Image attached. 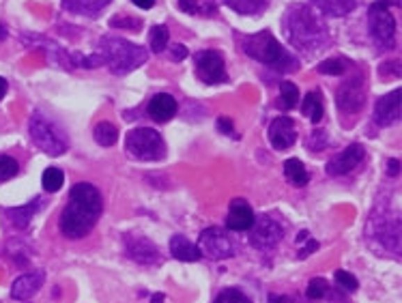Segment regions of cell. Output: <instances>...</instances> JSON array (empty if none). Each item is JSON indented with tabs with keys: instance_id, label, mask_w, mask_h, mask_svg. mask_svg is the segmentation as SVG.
I'll list each match as a JSON object with an SVG mask.
<instances>
[{
	"instance_id": "6da1fadb",
	"label": "cell",
	"mask_w": 402,
	"mask_h": 303,
	"mask_svg": "<svg viewBox=\"0 0 402 303\" xmlns=\"http://www.w3.org/2000/svg\"><path fill=\"white\" fill-rule=\"evenodd\" d=\"M104 208L99 190L93 183H76L61 215V230L69 239H82L97 224Z\"/></svg>"
},
{
	"instance_id": "7a4b0ae2",
	"label": "cell",
	"mask_w": 402,
	"mask_h": 303,
	"mask_svg": "<svg viewBox=\"0 0 402 303\" xmlns=\"http://www.w3.org/2000/svg\"><path fill=\"white\" fill-rule=\"evenodd\" d=\"M284 31L293 48L305 52H321L329 41L325 22L305 5H293L287 11Z\"/></svg>"
},
{
	"instance_id": "3957f363",
	"label": "cell",
	"mask_w": 402,
	"mask_h": 303,
	"mask_svg": "<svg viewBox=\"0 0 402 303\" xmlns=\"http://www.w3.org/2000/svg\"><path fill=\"white\" fill-rule=\"evenodd\" d=\"M99 56L116 76H125L147 63V50L121 37H104L99 41Z\"/></svg>"
},
{
	"instance_id": "277c9868",
	"label": "cell",
	"mask_w": 402,
	"mask_h": 303,
	"mask_svg": "<svg viewBox=\"0 0 402 303\" xmlns=\"http://www.w3.org/2000/svg\"><path fill=\"white\" fill-rule=\"evenodd\" d=\"M243 52L258 63L269 65L271 69H278V72H293V69L297 67L295 56H291L287 50H284L280 41L269 31H260L256 35L246 37L243 39Z\"/></svg>"
},
{
	"instance_id": "5b68a950",
	"label": "cell",
	"mask_w": 402,
	"mask_h": 303,
	"mask_svg": "<svg viewBox=\"0 0 402 303\" xmlns=\"http://www.w3.org/2000/svg\"><path fill=\"white\" fill-rule=\"evenodd\" d=\"M125 151L140 161H157L166 155V145L161 136L151 127L131 129L125 138Z\"/></svg>"
},
{
	"instance_id": "8992f818",
	"label": "cell",
	"mask_w": 402,
	"mask_h": 303,
	"mask_svg": "<svg viewBox=\"0 0 402 303\" xmlns=\"http://www.w3.org/2000/svg\"><path fill=\"white\" fill-rule=\"evenodd\" d=\"M31 136H33V142L47 155L58 157L67 151L69 142H67V136L65 131L54 125L52 121H47L43 114L35 112L33 119H31Z\"/></svg>"
},
{
	"instance_id": "52a82bcc",
	"label": "cell",
	"mask_w": 402,
	"mask_h": 303,
	"mask_svg": "<svg viewBox=\"0 0 402 303\" xmlns=\"http://www.w3.org/2000/svg\"><path fill=\"white\" fill-rule=\"evenodd\" d=\"M389 5H396V0H376L368 15L372 39L381 50H392L396 43V19L389 13Z\"/></svg>"
},
{
	"instance_id": "ba28073f",
	"label": "cell",
	"mask_w": 402,
	"mask_h": 303,
	"mask_svg": "<svg viewBox=\"0 0 402 303\" xmlns=\"http://www.w3.org/2000/svg\"><path fill=\"white\" fill-rule=\"evenodd\" d=\"M200 252H204L209 259L222 261V259H230V256L234 254V245H232L226 230H222L218 226H211V228H204L200 232Z\"/></svg>"
},
{
	"instance_id": "9c48e42d",
	"label": "cell",
	"mask_w": 402,
	"mask_h": 303,
	"mask_svg": "<svg viewBox=\"0 0 402 303\" xmlns=\"http://www.w3.org/2000/svg\"><path fill=\"white\" fill-rule=\"evenodd\" d=\"M250 230H252V235H250L252 245L256 249H263V252L273 249L282 241V237H284V228L273 218H269V215H263V218L254 220Z\"/></svg>"
},
{
	"instance_id": "30bf717a",
	"label": "cell",
	"mask_w": 402,
	"mask_h": 303,
	"mask_svg": "<svg viewBox=\"0 0 402 303\" xmlns=\"http://www.w3.org/2000/svg\"><path fill=\"white\" fill-rule=\"evenodd\" d=\"M196 74L204 84H218L226 80V65L218 50H202L196 54Z\"/></svg>"
},
{
	"instance_id": "8fae6325",
	"label": "cell",
	"mask_w": 402,
	"mask_h": 303,
	"mask_svg": "<svg viewBox=\"0 0 402 303\" xmlns=\"http://www.w3.org/2000/svg\"><path fill=\"white\" fill-rule=\"evenodd\" d=\"M125 252L138 265H155L159 263V249L149 237L142 235H125Z\"/></svg>"
},
{
	"instance_id": "7c38bea8",
	"label": "cell",
	"mask_w": 402,
	"mask_h": 303,
	"mask_svg": "<svg viewBox=\"0 0 402 303\" xmlns=\"http://www.w3.org/2000/svg\"><path fill=\"white\" fill-rule=\"evenodd\" d=\"M366 104V90H364V80L362 76H357L355 80H346L340 88H338V108L342 112L355 114L360 112Z\"/></svg>"
},
{
	"instance_id": "4fadbf2b",
	"label": "cell",
	"mask_w": 402,
	"mask_h": 303,
	"mask_svg": "<svg viewBox=\"0 0 402 303\" xmlns=\"http://www.w3.org/2000/svg\"><path fill=\"white\" fill-rule=\"evenodd\" d=\"M364 147L362 145H351L346 147L340 155H336L331 161H327V174L329 177H340L351 172L353 168H357L364 161Z\"/></svg>"
},
{
	"instance_id": "5bb4252c",
	"label": "cell",
	"mask_w": 402,
	"mask_h": 303,
	"mask_svg": "<svg viewBox=\"0 0 402 303\" xmlns=\"http://www.w3.org/2000/svg\"><path fill=\"white\" fill-rule=\"evenodd\" d=\"M297 140V131H295V123L289 116H280L269 125V142L275 151H287L295 145Z\"/></svg>"
},
{
	"instance_id": "9a60e30c",
	"label": "cell",
	"mask_w": 402,
	"mask_h": 303,
	"mask_svg": "<svg viewBox=\"0 0 402 303\" xmlns=\"http://www.w3.org/2000/svg\"><path fill=\"white\" fill-rule=\"evenodd\" d=\"M374 119L378 125L389 127L400 119V88H394L389 95L381 97L374 106Z\"/></svg>"
},
{
	"instance_id": "2e32d148",
	"label": "cell",
	"mask_w": 402,
	"mask_h": 303,
	"mask_svg": "<svg viewBox=\"0 0 402 303\" xmlns=\"http://www.w3.org/2000/svg\"><path fill=\"white\" fill-rule=\"evenodd\" d=\"M254 211L252 206L243 200V198H236L230 202L228 206V218H226V226L234 232H243V230H250L252 224H254Z\"/></svg>"
},
{
	"instance_id": "e0dca14e",
	"label": "cell",
	"mask_w": 402,
	"mask_h": 303,
	"mask_svg": "<svg viewBox=\"0 0 402 303\" xmlns=\"http://www.w3.org/2000/svg\"><path fill=\"white\" fill-rule=\"evenodd\" d=\"M45 279V273L43 271H33V273H24L19 275L13 286H11V297L17 299V301H24V299H31L43 284Z\"/></svg>"
},
{
	"instance_id": "ac0fdd59",
	"label": "cell",
	"mask_w": 402,
	"mask_h": 303,
	"mask_svg": "<svg viewBox=\"0 0 402 303\" xmlns=\"http://www.w3.org/2000/svg\"><path fill=\"white\" fill-rule=\"evenodd\" d=\"M149 114H151V119L157 121V123H168L172 116L177 114L175 97L168 95V92H159V95H155L149 101Z\"/></svg>"
},
{
	"instance_id": "d6986e66",
	"label": "cell",
	"mask_w": 402,
	"mask_h": 303,
	"mask_svg": "<svg viewBox=\"0 0 402 303\" xmlns=\"http://www.w3.org/2000/svg\"><path fill=\"white\" fill-rule=\"evenodd\" d=\"M170 254L177 261H183V263H198L202 259L200 247L189 239H185L183 235H175L170 239Z\"/></svg>"
},
{
	"instance_id": "ffe728a7",
	"label": "cell",
	"mask_w": 402,
	"mask_h": 303,
	"mask_svg": "<svg viewBox=\"0 0 402 303\" xmlns=\"http://www.w3.org/2000/svg\"><path fill=\"white\" fill-rule=\"evenodd\" d=\"M312 3L316 5L319 11L334 17H342L357 7V0H312Z\"/></svg>"
},
{
	"instance_id": "44dd1931",
	"label": "cell",
	"mask_w": 402,
	"mask_h": 303,
	"mask_svg": "<svg viewBox=\"0 0 402 303\" xmlns=\"http://www.w3.org/2000/svg\"><path fill=\"white\" fill-rule=\"evenodd\" d=\"M39 208V200H33L31 204H24V206H15V208H7L5 215L11 220V224L15 228H29L33 215L37 213Z\"/></svg>"
},
{
	"instance_id": "7402d4cb",
	"label": "cell",
	"mask_w": 402,
	"mask_h": 303,
	"mask_svg": "<svg viewBox=\"0 0 402 303\" xmlns=\"http://www.w3.org/2000/svg\"><path fill=\"white\" fill-rule=\"evenodd\" d=\"M301 112H303L314 125L323 119L325 108H323V97H321V92H319V90H310V92H307L305 99H303V104H301Z\"/></svg>"
},
{
	"instance_id": "603a6c76",
	"label": "cell",
	"mask_w": 402,
	"mask_h": 303,
	"mask_svg": "<svg viewBox=\"0 0 402 303\" xmlns=\"http://www.w3.org/2000/svg\"><path fill=\"white\" fill-rule=\"evenodd\" d=\"M110 0H63L65 9L74 11V13H82V15H95L97 11H102Z\"/></svg>"
},
{
	"instance_id": "cb8c5ba5",
	"label": "cell",
	"mask_w": 402,
	"mask_h": 303,
	"mask_svg": "<svg viewBox=\"0 0 402 303\" xmlns=\"http://www.w3.org/2000/svg\"><path fill=\"white\" fill-rule=\"evenodd\" d=\"M284 174H287V179H289L293 185H297V188H303V185L310 181V177H307V170H305V166H303V161H299V159H295V157L284 161Z\"/></svg>"
},
{
	"instance_id": "d4e9b609",
	"label": "cell",
	"mask_w": 402,
	"mask_h": 303,
	"mask_svg": "<svg viewBox=\"0 0 402 303\" xmlns=\"http://www.w3.org/2000/svg\"><path fill=\"white\" fill-rule=\"evenodd\" d=\"M179 9L192 15L209 17L216 13V0H179Z\"/></svg>"
},
{
	"instance_id": "484cf974",
	"label": "cell",
	"mask_w": 402,
	"mask_h": 303,
	"mask_svg": "<svg viewBox=\"0 0 402 303\" xmlns=\"http://www.w3.org/2000/svg\"><path fill=\"white\" fill-rule=\"evenodd\" d=\"M95 140H97L102 147H114L118 140V129L112 123L104 121L95 127Z\"/></svg>"
},
{
	"instance_id": "4316f807",
	"label": "cell",
	"mask_w": 402,
	"mask_h": 303,
	"mask_svg": "<svg viewBox=\"0 0 402 303\" xmlns=\"http://www.w3.org/2000/svg\"><path fill=\"white\" fill-rule=\"evenodd\" d=\"M299 101V90L293 82H282L280 84V108L284 110H293L297 108Z\"/></svg>"
},
{
	"instance_id": "83f0119b",
	"label": "cell",
	"mask_w": 402,
	"mask_h": 303,
	"mask_svg": "<svg viewBox=\"0 0 402 303\" xmlns=\"http://www.w3.org/2000/svg\"><path fill=\"white\" fill-rule=\"evenodd\" d=\"M224 3L236 11V13H243V15H252V13H258L267 5V0H224Z\"/></svg>"
},
{
	"instance_id": "f1b7e54d",
	"label": "cell",
	"mask_w": 402,
	"mask_h": 303,
	"mask_svg": "<svg viewBox=\"0 0 402 303\" xmlns=\"http://www.w3.org/2000/svg\"><path fill=\"white\" fill-rule=\"evenodd\" d=\"M43 188H45V192H58L61 188H63V183H65V172L61 170V168H54V166H50L45 172H43Z\"/></svg>"
},
{
	"instance_id": "f546056e",
	"label": "cell",
	"mask_w": 402,
	"mask_h": 303,
	"mask_svg": "<svg viewBox=\"0 0 402 303\" xmlns=\"http://www.w3.org/2000/svg\"><path fill=\"white\" fill-rule=\"evenodd\" d=\"M168 39H170L168 26H153V31H151V50H153V52L166 50V45H168Z\"/></svg>"
},
{
	"instance_id": "4dcf8cb0",
	"label": "cell",
	"mask_w": 402,
	"mask_h": 303,
	"mask_svg": "<svg viewBox=\"0 0 402 303\" xmlns=\"http://www.w3.org/2000/svg\"><path fill=\"white\" fill-rule=\"evenodd\" d=\"M327 290H329V286H327L325 279L323 277H314V279H310V284H307L305 295H307V299H310V301H321V299L327 297Z\"/></svg>"
},
{
	"instance_id": "1f68e13d",
	"label": "cell",
	"mask_w": 402,
	"mask_h": 303,
	"mask_svg": "<svg viewBox=\"0 0 402 303\" xmlns=\"http://www.w3.org/2000/svg\"><path fill=\"white\" fill-rule=\"evenodd\" d=\"M19 172V164L11 155H0V181H9Z\"/></svg>"
},
{
	"instance_id": "d6a6232c",
	"label": "cell",
	"mask_w": 402,
	"mask_h": 303,
	"mask_svg": "<svg viewBox=\"0 0 402 303\" xmlns=\"http://www.w3.org/2000/svg\"><path fill=\"white\" fill-rule=\"evenodd\" d=\"M319 72L325 76H342L346 72V63L342 58H329L319 65Z\"/></svg>"
},
{
	"instance_id": "836d02e7",
	"label": "cell",
	"mask_w": 402,
	"mask_h": 303,
	"mask_svg": "<svg viewBox=\"0 0 402 303\" xmlns=\"http://www.w3.org/2000/svg\"><path fill=\"white\" fill-rule=\"evenodd\" d=\"M216 303H252L241 290H236V288H226L218 295Z\"/></svg>"
},
{
	"instance_id": "e575fe53",
	"label": "cell",
	"mask_w": 402,
	"mask_h": 303,
	"mask_svg": "<svg viewBox=\"0 0 402 303\" xmlns=\"http://www.w3.org/2000/svg\"><path fill=\"white\" fill-rule=\"evenodd\" d=\"M336 282H338L340 288H344V290H348V293H353V290H357V288H360L357 277L351 275L348 271H342V269L336 271Z\"/></svg>"
},
{
	"instance_id": "d590c367",
	"label": "cell",
	"mask_w": 402,
	"mask_h": 303,
	"mask_svg": "<svg viewBox=\"0 0 402 303\" xmlns=\"http://www.w3.org/2000/svg\"><path fill=\"white\" fill-rule=\"evenodd\" d=\"M110 26H114V28H131V31H138V28H140V19H129V17H123V15H116V17L110 22Z\"/></svg>"
},
{
	"instance_id": "8d00e7d4",
	"label": "cell",
	"mask_w": 402,
	"mask_h": 303,
	"mask_svg": "<svg viewBox=\"0 0 402 303\" xmlns=\"http://www.w3.org/2000/svg\"><path fill=\"white\" fill-rule=\"evenodd\" d=\"M381 76H383V78H389V76L398 78V76H400V67H398V63H396V60L383 63V65H381Z\"/></svg>"
},
{
	"instance_id": "74e56055",
	"label": "cell",
	"mask_w": 402,
	"mask_h": 303,
	"mask_svg": "<svg viewBox=\"0 0 402 303\" xmlns=\"http://www.w3.org/2000/svg\"><path fill=\"white\" fill-rule=\"evenodd\" d=\"M218 127H220L224 133H228V136H230L232 129H234V127H232V121L228 119V116H220V119H218Z\"/></svg>"
},
{
	"instance_id": "f35d334b",
	"label": "cell",
	"mask_w": 402,
	"mask_h": 303,
	"mask_svg": "<svg viewBox=\"0 0 402 303\" xmlns=\"http://www.w3.org/2000/svg\"><path fill=\"white\" fill-rule=\"evenodd\" d=\"M185 56H187V48H185V45L175 43V45H172V58H175V60H183Z\"/></svg>"
},
{
	"instance_id": "ab89813d",
	"label": "cell",
	"mask_w": 402,
	"mask_h": 303,
	"mask_svg": "<svg viewBox=\"0 0 402 303\" xmlns=\"http://www.w3.org/2000/svg\"><path fill=\"white\" fill-rule=\"evenodd\" d=\"M316 247H319V243H316L314 239H312V241H307V245H305L303 249H299V259H307V256H310Z\"/></svg>"
},
{
	"instance_id": "60d3db41",
	"label": "cell",
	"mask_w": 402,
	"mask_h": 303,
	"mask_svg": "<svg viewBox=\"0 0 402 303\" xmlns=\"http://www.w3.org/2000/svg\"><path fill=\"white\" fill-rule=\"evenodd\" d=\"M131 3L140 9H151L155 5V0H131Z\"/></svg>"
},
{
	"instance_id": "b9f144b4",
	"label": "cell",
	"mask_w": 402,
	"mask_h": 303,
	"mask_svg": "<svg viewBox=\"0 0 402 303\" xmlns=\"http://www.w3.org/2000/svg\"><path fill=\"white\" fill-rule=\"evenodd\" d=\"M398 172H400V161L389 159V177H398Z\"/></svg>"
},
{
	"instance_id": "7bdbcfd3",
	"label": "cell",
	"mask_w": 402,
	"mask_h": 303,
	"mask_svg": "<svg viewBox=\"0 0 402 303\" xmlns=\"http://www.w3.org/2000/svg\"><path fill=\"white\" fill-rule=\"evenodd\" d=\"M269 303H293V301L284 295H269Z\"/></svg>"
},
{
	"instance_id": "ee69618b",
	"label": "cell",
	"mask_w": 402,
	"mask_h": 303,
	"mask_svg": "<svg viewBox=\"0 0 402 303\" xmlns=\"http://www.w3.org/2000/svg\"><path fill=\"white\" fill-rule=\"evenodd\" d=\"M5 92H7V80H5V78H0V99L5 97Z\"/></svg>"
},
{
	"instance_id": "f6af8a7d",
	"label": "cell",
	"mask_w": 402,
	"mask_h": 303,
	"mask_svg": "<svg viewBox=\"0 0 402 303\" xmlns=\"http://www.w3.org/2000/svg\"><path fill=\"white\" fill-rule=\"evenodd\" d=\"M151 303H163V295H153V299H151Z\"/></svg>"
},
{
	"instance_id": "bcb514c9",
	"label": "cell",
	"mask_w": 402,
	"mask_h": 303,
	"mask_svg": "<svg viewBox=\"0 0 402 303\" xmlns=\"http://www.w3.org/2000/svg\"><path fill=\"white\" fill-rule=\"evenodd\" d=\"M3 39H7V28H5V24H0V41Z\"/></svg>"
}]
</instances>
